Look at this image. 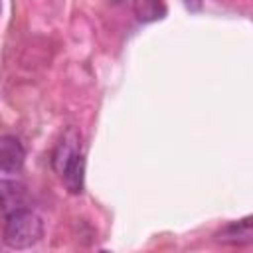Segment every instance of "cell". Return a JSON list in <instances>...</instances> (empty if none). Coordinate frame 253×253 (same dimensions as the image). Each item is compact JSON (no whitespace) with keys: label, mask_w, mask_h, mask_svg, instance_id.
<instances>
[{"label":"cell","mask_w":253,"mask_h":253,"mask_svg":"<svg viewBox=\"0 0 253 253\" xmlns=\"http://www.w3.org/2000/svg\"><path fill=\"white\" fill-rule=\"evenodd\" d=\"M215 239L223 245H237V247L253 243V217L239 219V221H233V223L225 225L217 233Z\"/></svg>","instance_id":"obj_4"},{"label":"cell","mask_w":253,"mask_h":253,"mask_svg":"<svg viewBox=\"0 0 253 253\" xmlns=\"http://www.w3.org/2000/svg\"><path fill=\"white\" fill-rule=\"evenodd\" d=\"M134 14L140 22H154L164 18L166 6L162 0H134Z\"/></svg>","instance_id":"obj_6"},{"label":"cell","mask_w":253,"mask_h":253,"mask_svg":"<svg viewBox=\"0 0 253 253\" xmlns=\"http://www.w3.org/2000/svg\"><path fill=\"white\" fill-rule=\"evenodd\" d=\"M2 200L4 213H10L18 208H24V186L16 180V176H2Z\"/></svg>","instance_id":"obj_5"},{"label":"cell","mask_w":253,"mask_h":253,"mask_svg":"<svg viewBox=\"0 0 253 253\" xmlns=\"http://www.w3.org/2000/svg\"><path fill=\"white\" fill-rule=\"evenodd\" d=\"M26 160V150L22 146V142L12 136V134H4L0 138V172L2 176H16Z\"/></svg>","instance_id":"obj_3"},{"label":"cell","mask_w":253,"mask_h":253,"mask_svg":"<svg viewBox=\"0 0 253 253\" xmlns=\"http://www.w3.org/2000/svg\"><path fill=\"white\" fill-rule=\"evenodd\" d=\"M202 2H204V0H184V6H186L188 10H192V12H198V10L202 8Z\"/></svg>","instance_id":"obj_7"},{"label":"cell","mask_w":253,"mask_h":253,"mask_svg":"<svg viewBox=\"0 0 253 253\" xmlns=\"http://www.w3.org/2000/svg\"><path fill=\"white\" fill-rule=\"evenodd\" d=\"M53 170L61 176L71 194H81L85 186V158L81 152V138L75 128H67L53 150Z\"/></svg>","instance_id":"obj_1"},{"label":"cell","mask_w":253,"mask_h":253,"mask_svg":"<svg viewBox=\"0 0 253 253\" xmlns=\"http://www.w3.org/2000/svg\"><path fill=\"white\" fill-rule=\"evenodd\" d=\"M4 245L10 249H28L43 235V221L28 208H18L4 213Z\"/></svg>","instance_id":"obj_2"}]
</instances>
